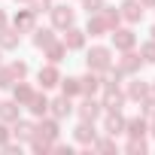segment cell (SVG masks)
Returning <instances> with one entry per match:
<instances>
[{
	"label": "cell",
	"instance_id": "cell-24",
	"mask_svg": "<svg viewBox=\"0 0 155 155\" xmlns=\"http://www.w3.org/2000/svg\"><path fill=\"white\" fill-rule=\"evenodd\" d=\"M85 34L94 40V37H104V34H110V28L104 25V18H101V12H94V15H88V25H85Z\"/></svg>",
	"mask_w": 155,
	"mask_h": 155
},
{
	"label": "cell",
	"instance_id": "cell-29",
	"mask_svg": "<svg viewBox=\"0 0 155 155\" xmlns=\"http://www.w3.org/2000/svg\"><path fill=\"white\" fill-rule=\"evenodd\" d=\"M125 152H131V155H143V152H149L146 137H131V140L125 143Z\"/></svg>",
	"mask_w": 155,
	"mask_h": 155
},
{
	"label": "cell",
	"instance_id": "cell-41",
	"mask_svg": "<svg viewBox=\"0 0 155 155\" xmlns=\"http://www.w3.org/2000/svg\"><path fill=\"white\" fill-rule=\"evenodd\" d=\"M140 6L143 9H155V0H140Z\"/></svg>",
	"mask_w": 155,
	"mask_h": 155
},
{
	"label": "cell",
	"instance_id": "cell-25",
	"mask_svg": "<svg viewBox=\"0 0 155 155\" xmlns=\"http://www.w3.org/2000/svg\"><path fill=\"white\" fill-rule=\"evenodd\" d=\"M34 49H46L49 43H55V28H34Z\"/></svg>",
	"mask_w": 155,
	"mask_h": 155
},
{
	"label": "cell",
	"instance_id": "cell-10",
	"mask_svg": "<svg viewBox=\"0 0 155 155\" xmlns=\"http://www.w3.org/2000/svg\"><path fill=\"white\" fill-rule=\"evenodd\" d=\"M73 97H67V94H61V97H55V101H49V116H55L58 122H64L67 116H73Z\"/></svg>",
	"mask_w": 155,
	"mask_h": 155
},
{
	"label": "cell",
	"instance_id": "cell-15",
	"mask_svg": "<svg viewBox=\"0 0 155 155\" xmlns=\"http://www.w3.org/2000/svg\"><path fill=\"white\" fill-rule=\"evenodd\" d=\"M37 79H40L43 91H46V88H55V85L61 82V70H58V64H46V67H40Z\"/></svg>",
	"mask_w": 155,
	"mask_h": 155
},
{
	"label": "cell",
	"instance_id": "cell-13",
	"mask_svg": "<svg viewBox=\"0 0 155 155\" xmlns=\"http://www.w3.org/2000/svg\"><path fill=\"white\" fill-rule=\"evenodd\" d=\"M101 134H110V137L125 134V116H122V110H113V113L104 116V131Z\"/></svg>",
	"mask_w": 155,
	"mask_h": 155
},
{
	"label": "cell",
	"instance_id": "cell-45",
	"mask_svg": "<svg viewBox=\"0 0 155 155\" xmlns=\"http://www.w3.org/2000/svg\"><path fill=\"white\" fill-rule=\"evenodd\" d=\"M15 3H28V0H15Z\"/></svg>",
	"mask_w": 155,
	"mask_h": 155
},
{
	"label": "cell",
	"instance_id": "cell-5",
	"mask_svg": "<svg viewBox=\"0 0 155 155\" xmlns=\"http://www.w3.org/2000/svg\"><path fill=\"white\" fill-rule=\"evenodd\" d=\"M101 91H104V97H101V107H104V113H113V110H122V107L128 104V97H125L122 85H104Z\"/></svg>",
	"mask_w": 155,
	"mask_h": 155
},
{
	"label": "cell",
	"instance_id": "cell-3",
	"mask_svg": "<svg viewBox=\"0 0 155 155\" xmlns=\"http://www.w3.org/2000/svg\"><path fill=\"white\" fill-rule=\"evenodd\" d=\"M73 113L79 116L82 122H97V119L104 116V107H101V101H97L94 94H91V97H88V94H82L79 107H73Z\"/></svg>",
	"mask_w": 155,
	"mask_h": 155
},
{
	"label": "cell",
	"instance_id": "cell-26",
	"mask_svg": "<svg viewBox=\"0 0 155 155\" xmlns=\"http://www.w3.org/2000/svg\"><path fill=\"white\" fill-rule=\"evenodd\" d=\"M34 91H37V88H31V85H28L25 79H18V82L12 85V101H18V104L25 107V104H28V101L34 97Z\"/></svg>",
	"mask_w": 155,
	"mask_h": 155
},
{
	"label": "cell",
	"instance_id": "cell-19",
	"mask_svg": "<svg viewBox=\"0 0 155 155\" xmlns=\"http://www.w3.org/2000/svg\"><path fill=\"white\" fill-rule=\"evenodd\" d=\"M25 107H28V110H31V116H37V119H40V116H49V97H46V91H43V94H40V91H34V97H31Z\"/></svg>",
	"mask_w": 155,
	"mask_h": 155
},
{
	"label": "cell",
	"instance_id": "cell-2",
	"mask_svg": "<svg viewBox=\"0 0 155 155\" xmlns=\"http://www.w3.org/2000/svg\"><path fill=\"white\" fill-rule=\"evenodd\" d=\"M49 15H52V28H55V31H64V28L76 25V9H73L70 3H52Z\"/></svg>",
	"mask_w": 155,
	"mask_h": 155
},
{
	"label": "cell",
	"instance_id": "cell-21",
	"mask_svg": "<svg viewBox=\"0 0 155 155\" xmlns=\"http://www.w3.org/2000/svg\"><path fill=\"white\" fill-rule=\"evenodd\" d=\"M79 88H82V94H97L101 91V73H94V70H88L85 76H79Z\"/></svg>",
	"mask_w": 155,
	"mask_h": 155
},
{
	"label": "cell",
	"instance_id": "cell-22",
	"mask_svg": "<svg viewBox=\"0 0 155 155\" xmlns=\"http://www.w3.org/2000/svg\"><path fill=\"white\" fill-rule=\"evenodd\" d=\"M43 55H46L49 64H61V61L67 58V46H64L61 40H55V43H49V46L43 49Z\"/></svg>",
	"mask_w": 155,
	"mask_h": 155
},
{
	"label": "cell",
	"instance_id": "cell-12",
	"mask_svg": "<svg viewBox=\"0 0 155 155\" xmlns=\"http://www.w3.org/2000/svg\"><path fill=\"white\" fill-rule=\"evenodd\" d=\"M128 79H131V82H128L122 91H125V97H128V101H137V104H140V101L149 94V82H146V79H140V76H128Z\"/></svg>",
	"mask_w": 155,
	"mask_h": 155
},
{
	"label": "cell",
	"instance_id": "cell-32",
	"mask_svg": "<svg viewBox=\"0 0 155 155\" xmlns=\"http://www.w3.org/2000/svg\"><path fill=\"white\" fill-rule=\"evenodd\" d=\"M9 70H12V76H15V82H18V79H28V73H31L28 61H12V64H9Z\"/></svg>",
	"mask_w": 155,
	"mask_h": 155
},
{
	"label": "cell",
	"instance_id": "cell-18",
	"mask_svg": "<svg viewBox=\"0 0 155 155\" xmlns=\"http://www.w3.org/2000/svg\"><path fill=\"white\" fill-rule=\"evenodd\" d=\"M15 119H21V104L18 101H0V122L12 125Z\"/></svg>",
	"mask_w": 155,
	"mask_h": 155
},
{
	"label": "cell",
	"instance_id": "cell-33",
	"mask_svg": "<svg viewBox=\"0 0 155 155\" xmlns=\"http://www.w3.org/2000/svg\"><path fill=\"white\" fill-rule=\"evenodd\" d=\"M28 143H31V149H34V152H40V155L52 152V143H49V140H43V137H37V134H34V137H31Z\"/></svg>",
	"mask_w": 155,
	"mask_h": 155
},
{
	"label": "cell",
	"instance_id": "cell-46",
	"mask_svg": "<svg viewBox=\"0 0 155 155\" xmlns=\"http://www.w3.org/2000/svg\"><path fill=\"white\" fill-rule=\"evenodd\" d=\"M0 55H3V49H0Z\"/></svg>",
	"mask_w": 155,
	"mask_h": 155
},
{
	"label": "cell",
	"instance_id": "cell-17",
	"mask_svg": "<svg viewBox=\"0 0 155 155\" xmlns=\"http://www.w3.org/2000/svg\"><path fill=\"white\" fill-rule=\"evenodd\" d=\"M125 134L128 137H146L149 134V119H143V116L125 119Z\"/></svg>",
	"mask_w": 155,
	"mask_h": 155
},
{
	"label": "cell",
	"instance_id": "cell-37",
	"mask_svg": "<svg viewBox=\"0 0 155 155\" xmlns=\"http://www.w3.org/2000/svg\"><path fill=\"white\" fill-rule=\"evenodd\" d=\"M52 152H61V155H70V152H73V146H70V143H61V140H55V143H52Z\"/></svg>",
	"mask_w": 155,
	"mask_h": 155
},
{
	"label": "cell",
	"instance_id": "cell-39",
	"mask_svg": "<svg viewBox=\"0 0 155 155\" xmlns=\"http://www.w3.org/2000/svg\"><path fill=\"white\" fill-rule=\"evenodd\" d=\"M6 155H21V143H6V146H0Z\"/></svg>",
	"mask_w": 155,
	"mask_h": 155
},
{
	"label": "cell",
	"instance_id": "cell-28",
	"mask_svg": "<svg viewBox=\"0 0 155 155\" xmlns=\"http://www.w3.org/2000/svg\"><path fill=\"white\" fill-rule=\"evenodd\" d=\"M91 149H97V152H119V146H116V137H110V134L97 137V140L91 143Z\"/></svg>",
	"mask_w": 155,
	"mask_h": 155
},
{
	"label": "cell",
	"instance_id": "cell-1",
	"mask_svg": "<svg viewBox=\"0 0 155 155\" xmlns=\"http://www.w3.org/2000/svg\"><path fill=\"white\" fill-rule=\"evenodd\" d=\"M85 67L94 73H107L113 67V49L110 46H91L85 52Z\"/></svg>",
	"mask_w": 155,
	"mask_h": 155
},
{
	"label": "cell",
	"instance_id": "cell-6",
	"mask_svg": "<svg viewBox=\"0 0 155 155\" xmlns=\"http://www.w3.org/2000/svg\"><path fill=\"white\" fill-rule=\"evenodd\" d=\"M110 40H113V49H116V52H128V49L137 46V34H134L131 28H122V25L110 31Z\"/></svg>",
	"mask_w": 155,
	"mask_h": 155
},
{
	"label": "cell",
	"instance_id": "cell-42",
	"mask_svg": "<svg viewBox=\"0 0 155 155\" xmlns=\"http://www.w3.org/2000/svg\"><path fill=\"white\" fill-rule=\"evenodd\" d=\"M149 134L155 137V119H149Z\"/></svg>",
	"mask_w": 155,
	"mask_h": 155
},
{
	"label": "cell",
	"instance_id": "cell-35",
	"mask_svg": "<svg viewBox=\"0 0 155 155\" xmlns=\"http://www.w3.org/2000/svg\"><path fill=\"white\" fill-rule=\"evenodd\" d=\"M28 6L34 9V15H43V12L52 9V0H28Z\"/></svg>",
	"mask_w": 155,
	"mask_h": 155
},
{
	"label": "cell",
	"instance_id": "cell-14",
	"mask_svg": "<svg viewBox=\"0 0 155 155\" xmlns=\"http://www.w3.org/2000/svg\"><path fill=\"white\" fill-rule=\"evenodd\" d=\"M12 28H15L18 34H31V31L37 28V15H34V9H31V6H28V9H18L15 18H12Z\"/></svg>",
	"mask_w": 155,
	"mask_h": 155
},
{
	"label": "cell",
	"instance_id": "cell-44",
	"mask_svg": "<svg viewBox=\"0 0 155 155\" xmlns=\"http://www.w3.org/2000/svg\"><path fill=\"white\" fill-rule=\"evenodd\" d=\"M149 94H155V79H152V82H149Z\"/></svg>",
	"mask_w": 155,
	"mask_h": 155
},
{
	"label": "cell",
	"instance_id": "cell-34",
	"mask_svg": "<svg viewBox=\"0 0 155 155\" xmlns=\"http://www.w3.org/2000/svg\"><path fill=\"white\" fill-rule=\"evenodd\" d=\"M12 85H15V76H12V70L6 64V67H0V88H12Z\"/></svg>",
	"mask_w": 155,
	"mask_h": 155
},
{
	"label": "cell",
	"instance_id": "cell-31",
	"mask_svg": "<svg viewBox=\"0 0 155 155\" xmlns=\"http://www.w3.org/2000/svg\"><path fill=\"white\" fill-rule=\"evenodd\" d=\"M140 58H143V64H155V40H146L140 46Z\"/></svg>",
	"mask_w": 155,
	"mask_h": 155
},
{
	"label": "cell",
	"instance_id": "cell-20",
	"mask_svg": "<svg viewBox=\"0 0 155 155\" xmlns=\"http://www.w3.org/2000/svg\"><path fill=\"white\" fill-rule=\"evenodd\" d=\"M34 131H37L34 122H25V119H15V122H12V137H15L18 143H28V140L34 137Z\"/></svg>",
	"mask_w": 155,
	"mask_h": 155
},
{
	"label": "cell",
	"instance_id": "cell-38",
	"mask_svg": "<svg viewBox=\"0 0 155 155\" xmlns=\"http://www.w3.org/2000/svg\"><path fill=\"white\" fill-rule=\"evenodd\" d=\"M9 140H12V131L6 128V122H0V146H6Z\"/></svg>",
	"mask_w": 155,
	"mask_h": 155
},
{
	"label": "cell",
	"instance_id": "cell-9",
	"mask_svg": "<svg viewBox=\"0 0 155 155\" xmlns=\"http://www.w3.org/2000/svg\"><path fill=\"white\" fill-rule=\"evenodd\" d=\"M85 40H88V34L79 31L76 25L64 28V37H61V43L67 46V52H79V49H85Z\"/></svg>",
	"mask_w": 155,
	"mask_h": 155
},
{
	"label": "cell",
	"instance_id": "cell-11",
	"mask_svg": "<svg viewBox=\"0 0 155 155\" xmlns=\"http://www.w3.org/2000/svg\"><path fill=\"white\" fill-rule=\"evenodd\" d=\"M119 12H122V21H128V25H137V21H143V15H146V9L140 6V0H122Z\"/></svg>",
	"mask_w": 155,
	"mask_h": 155
},
{
	"label": "cell",
	"instance_id": "cell-40",
	"mask_svg": "<svg viewBox=\"0 0 155 155\" xmlns=\"http://www.w3.org/2000/svg\"><path fill=\"white\" fill-rule=\"evenodd\" d=\"M6 25H9V15H6V12H3V6H0V31H3V28H6Z\"/></svg>",
	"mask_w": 155,
	"mask_h": 155
},
{
	"label": "cell",
	"instance_id": "cell-43",
	"mask_svg": "<svg viewBox=\"0 0 155 155\" xmlns=\"http://www.w3.org/2000/svg\"><path fill=\"white\" fill-rule=\"evenodd\" d=\"M149 40H155V25H152V28H149Z\"/></svg>",
	"mask_w": 155,
	"mask_h": 155
},
{
	"label": "cell",
	"instance_id": "cell-7",
	"mask_svg": "<svg viewBox=\"0 0 155 155\" xmlns=\"http://www.w3.org/2000/svg\"><path fill=\"white\" fill-rule=\"evenodd\" d=\"M34 134L43 137V140H49V143H55V140H61V122H58L55 116H40Z\"/></svg>",
	"mask_w": 155,
	"mask_h": 155
},
{
	"label": "cell",
	"instance_id": "cell-8",
	"mask_svg": "<svg viewBox=\"0 0 155 155\" xmlns=\"http://www.w3.org/2000/svg\"><path fill=\"white\" fill-rule=\"evenodd\" d=\"M97 134L101 131L94 128V122H82V119H79V125L73 128V140L79 143V146H85V149H91V143L97 140Z\"/></svg>",
	"mask_w": 155,
	"mask_h": 155
},
{
	"label": "cell",
	"instance_id": "cell-16",
	"mask_svg": "<svg viewBox=\"0 0 155 155\" xmlns=\"http://www.w3.org/2000/svg\"><path fill=\"white\" fill-rule=\"evenodd\" d=\"M18 46H21V34L6 25L3 31H0V49H3V52H15Z\"/></svg>",
	"mask_w": 155,
	"mask_h": 155
},
{
	"label": "cell",
	"instance_id": "cell-4",
	"mask_svg": "<svg viewBox=\"0 0 155 155\" xmlns=\"http://www.w3.org/2000/svg\"><path fill=\"white\" fill-rule=\"evenodd\" d=\"M116 70H119L122 76H140V70H143V58H140V52H134V49L122 52V58L116 61Z\"/></svg>",
	"mask_w": 155,
	"mask_h": 155
},
{
	"label": "cell",
	"instance_id": "cell-27",
	"mask_svg": "<svg viewBox=\"0 0 155 155\" xmlns=\"http://www.w3.org/2000/svg\"><path fill=\"white\" fill-rule=\"evenodd\" d=\"M101 18H104V25H107L110 31L122 25V12H119L116 6H107V3H104V9H101Z\"/></svg>",
	"mask_w": 155,
	"mask_h": 155
},
{
	"label": "cell",
	"instance_id": "cell-36",
	"mask_svg": "<svg viewBox=\"0 0 155 155\" xmlns=\"http://www.w3.org/2000/svg\"><path fill=\"white\" fill-rule=\"evenodd\" d=\"M82 9H85L88 15H94V12L104 9V0H82Z\"/></svg>",
	"mask_w": 155,
	"mask_h": 155
},
{
	"label": "cell",
	"instance_id": "cell-23",
	"mask_svg": "<svg viewBox=\"0 0 155 155\" xmlns=\"http://www.w3.org/2000/svg\"><path fill=\"white\" fill-rule=\"evenodd\" d=\"M61 94L67 97H82V88H79V76H61Z\"/></svg>",
	"mask_w": 155,
	"mask_h": 155
},
{
	"label": "cell",
	"instance_id": "cell-30",
	"mask_svg": "<svg viewBox=\"0 0 155 155\" xmlns=\"http://www.w3.org/2000/svg\"><path fill=\"white\" fill-rule=\"evenodd\" d=\"M140 116L143 119H155V94H146L140 101Z\"/></svg>",
	"mask_w": 155,
	"mask_h": 155
}]
</instances>
